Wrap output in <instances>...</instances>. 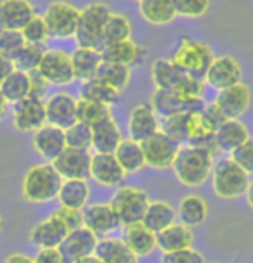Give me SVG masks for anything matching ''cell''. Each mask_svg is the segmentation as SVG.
<instances>
[{
  "instance_id": "1",
  "label": "cell",
  "mask_w": 253,
  "mask_h": 263,
  "mask_svg": "<svg viewBox=\"0 0 253 263\" xmlns=\"http://www.w3.org/2000/svg\"><path fill=\"white\" fill-rule=\"evenodd\" d=\"M177 180L186 187H200L208 180L213 170V158L196 145H180L172 164Z\"/></svg>"
},
{
  "instance_id": "2",
  "label": "cell",
  "mask_w": 253,
  "mask_h": 263,
  "mask_svg": "<svg viewBox=\"0 0 253 263\" xmlns=\"http://www.w3.org/2000/svg\"><path fill=\"white\" fill-rule=\"evenodd\" d=\"M63 178L58 170L52 166V163L37 164L30 168L23 180V197L28 203H49L58 197Z\"/></svg>"
},
{
  "instance_id": "3",
  "label": "cell",
  "mask_w": 253,
  "mask_h": 263,
  "mask_svg": "<svg viewBox=\"0 0 253 263\" xmlns=\"http://www.w3.org/2000/svg\"><path fill=\"white\" fill-rule=\"evenodd\" d=\"M213 58V50L210 49L208 44L198 42L191 36H182L177 47L173 49L170 61L186 74L203 80Z\"/></svg>"
},
{
  "instance_id": "4",
  "label": "cell",
  "mask_w": 253,
  "mask_h": 263,
  "mask_svg": "<svg viewBox=\"0 0 253 263\" xmlns=\"http://www.w3.org/2000/svg\"><path fill=\"white\" fill-rule=\"evenodd\" d=\"M250 184V173L234 159L224 158L215 163L212 170V187L220 199H238L246 192Z\"/></svg>"
},
{
  "instance_id": "5",
  "label": "cell",
  "mask_w": 253,
  "mask_h": 263,
  "mask_svg": "<svg viewBox=\"0 0 253 263\" xmlns=\"http://www.w3.org/2000/svg\"><path fill=\"white\" fill-rule=\"evenodd\" d=\"M110 14L111 9L102 2H94L82 9L78 16L77 31H75L78 47H88L96 50L102 49V31H104Z\"/></svg>"
},
{
  "instance_id": "6",
  "label": "cell",
  "mask_w": 253,
  "mask_h": 263,
  "mask_svg": "<svg viewBox=\"0 0 253 263\" xmlns=\"http://www.w3.org/2000/svg\"><path fill=\"white\" fill-rule=\"evenodd\" d=\"M110 204L115 210V213L118 215L121 225L137 223L142 222L149 204V197L146 191L139 189V187L125 185L115 192Z\"/></svg>"
},
{
  "instance_id": "7",
  "label": "cell",
  "mask_w": 253,
  "mask_h": 263,
  "mask_svg": "<svg viewBox=\"0 0 253 263\" xmlns=\"http://www.w3.org/2000/svg\"><path fill=\"white\" fill-rule=\"evenodd\" d=\"M180 145L182 144L170 139L161 130H158L156 134H153L151 137L144 139L140 142L144 158H146V164L151 168H156V170H168V168H172Z\"/></svg>"
},
{
  "instance_id": "8",
  "label": "cell",
  "mask_w": 253,
  "mask_h": 263,
  "mask_svg": "<svg viewBox=\"0 0 253 263\" xmlns=\"http://www.w3.org/2000/svg\"><path fill=\"white\" fill-rule=\"evenodd\" d=\"M80 11L68 2H52L44 14V20L52 39H71L75 36Z\"/></svg>"
},
{
  "instance_id": "9",
  "label": "cell",
  "mask_w": 253,
  "mask_h": 263,
  "mask_svg": "<svg viewBox=\"0 0 253 263\" xmlns=\"http://www.w3.org/2000/svg\"><path fill=\"white\" fill-rule=\"evenodd\" d=\"M203 80L213 90L222 92L243 82V69L232 55H220V58H213Z\"/></svg>"
},
{
  "instance_id": "10",
  "label": "cell",
  "mask_w": 253,
  "mask_h": 263,
  "mask_svg": "<svg viewBox=\"0 0 253 263\" xmlns=\"http://www.w3.org/2000/svg\"><path fill=\"white\" fill-rule=\"evenodd\" d=\"M37 69L49 82V85L63 87V85H69L75 80L71 58L66 52L58 49L45 50Z\"/></svg>"
},
{
  "instance_id": "11",
  "label": "cell",
  "mask_w": 253,
  "mask_h": 263,
  "mask_svg": "<svg viewBox=\"0 0 253 263\" xmlns=\"http://www.w3.org/2000/svg\"><path fill=\"white\" fill-rule=\"evenodd\" d=\"M91 156L85 149L66 147L52 161L63 180H87L91 177Z\"/></svg>"
},
{
  "instance_id": "12",
  "label": "cell",
  "mask_w": 253,
  "mask_h": 263,
  "mask_svg": "<svg viewBox=\"0 0 253 263\" xmlns=\"http://www.w3.org/2000/svg\"><path fill=\"white\" fill-rule=\"evenodd\" d=\"M45 123H47V115H45L44 99L28 96L23 101L14 104L12 125L17 132H23V134L37 132Z\"/></svg>"
},
{
  "instance_id": "13",
  "label": "cell",
  "mask_w": 253,
  "mask_h": 263,
  "mask_svg": "<svg viewBox=\"0 0 253 263\" xmlns=\"http://www.w3.org/2000/svg\"><path fill=\"white\" fill-rule=\"evenodd\" d=\"M97 242H99V237L96 234H92L87 227H80L68 232V236L59 244L58 250L63 255L64 261L73 263L80 258L94 255Z\"/></svg>"
},
{
  "instance_id": "14",
  "label": "cell",
  "mask_w": 253,
  "mask_h": 263,
  "mask_svg": "<svg viewBox=\"0 0 253 263\" xmlns=\"http://www.w3.org/2000/svg\"><path fill=\"white\" fill-rule=\"evenodd\" d=\"M47 123L66 130L77 123V99L66 92H58L45 101Z\"/></svg>"
},
{
  "instance_id": "15",
  "label": "cell",
  "mask_w": 253,
  "mask_h": 263,
  "mask_svg": "<svg viewBox=\"0 0 253 263\" xmlns=\"http://www.w3.org/2000/svg\"><path fill=\"white\" fill-rule=\"evenodd\" d=\"M151 107L154 109L160 118H167V116L172 115H179V112H196L203 107L205 102L198 101V102H191L182 99L179 93L173 90H161V88H156L154 93L151 96Z\"/></svg>"
},
{
  "instance_id": "16",
  "label": "cell",
  "mask_w": 253,
  "mask_h": 263,
  "mask_svg": "<svg viewBox=\"0 0 253 263\" xmlns=\"http://www.w3.org/2000/svg\"><path fill=\"white\" fill-rule=\"evenodd\" d=\"M215 102L219 104L227 120H240L251 104V90L250 87L241 82L238 85L219 92Z\"/></svg>"
},
{
  "instance_id": "17",
  "label": "cell",
  "mask_w": 253,
  "mask_h": 263,
  "mask_svg": "<svg viewBox=\"0 0 253 263\" xmlns=\"http://www.w3.org/2000/svg\"><path fill=\"white\" fill-rule=\"evenodd\" d=\"M120 218L111 204H91L83 210V227H87L97 237H104L120 227Z\"/></svg>"
},
{
  "instance_id": "18",
  "label": "cell",
  "mask_w": 253,
  "mask_h": 263,
  "mask_svg": "<svg viewBox=\"0 0 253 263\" xmlns=\"http://www.w3.org/2000/svg\"><path fill=\"white\" fill-rule=\"evenodd\" d=\"M33 147L42 158L47 159L49 163H52L66 149L64 130L45 123L37 132H33Z\"/></svg>"
},
{
  "instance_id": "19",
  "label": "cell",
  "mask_w": 253,
  "mask_h": 263,
  "mask_svg": "<svg viewBox=\"0 0 253 263\" xmlns=\"http://www.w3.org/2000/svg\"><path fill=\"white\" fill-rule=\"evenodd\" d=\"M125 177L120 163L116 161L115 154L94 153L91 156V178L104 187L118 185Z\"/></svg>"
},
{
  "instance_id": "20",
  "label": "cell",
  "mask_w": 253,
  "mask_h": 263,
  "mask_svg": "<svg viewBox=\"0 0 253 263\" xmlns=\"http://www.w3.org/2000/svg\"><path fill=\"white\" fill-rule=\"evenodd\" d=\"M160 130V116L154 112L151 104H137L129 115L130 139L142 142Z\"/></svg>"
},
{
  "instance_id": "21",
  "label": "cell",
  "mask_w": 253,
  "mask_h": 263,
  "mask_svg": "<svg viewBox=\"0 0 253 263\" xmlns=\"http://www.w3.org/2000/svg\"><path fill=\"white\" fill-rule=\"evenodd\" d=\"M69 230L64 227V223L54 215L44 222L37 223L30 232V242L40 250H49V248H59V244L64 241Z\"/></svg>"
},
{
  "instance_id": "22",
  "label": "cell",
  "mask_w": 253,
  "mask_h": 263,
  "mask_svg": "<svg viewBox=\"0 0 253 263\" xmlns=\"http://www.w3.org/2000/svg\"><path fill=\"white\" fill-rule=\"evenodd\" d=\"M35 16L30 0H2L0 2V30H17Z\"/></svg>"
},
{
  "instance_id": "23",
  "label": "cell",
  "mask_w": 253,
  "mask_h": 263,
  "mask_svg": "<svg viewBox=\"0 0 253 263\" xmlns=\"http://www.w3.org/2000/svg\"><path fill=\"white\" fill-rule=\"evenodd\" d=\"M101 58L104 63H116L123 66H137L142 63V59L146 58V50L140 45H137L132 39L121 40L116 44H110L101 49Z\"/></svg>"
},
{
  "instance_id": "24",
  "label": "cell",
  "mask_w": 253,
  "mask_h": 263,
  "mask_svg": "<svg viewBox=\"0 0 253 263\" xmlns=\"http://www.w3.org/2000/svg\"><path fill=\"white\" fill-rule=\"evenodd\" d=\"M123 242L135 256H148L156 250V234L144 227L142 222L123 225Z\"/></svg>"
},
{
  "instance_id": "25",
  "label": "cell",
  "mask_w": 253,
  "mask_h": 263,
  "mask_svg": "<svg viewBox=\"0 0 253 263\" xmlns=\"http://www.w3.org/2000/svg\"><path fill=\"white\" fill-rule=\"evenodd\" d=\"M215 139L220 147V151L224 153H232L238 147H241L250 137V130H248L246 123L240 120H226L224 125L215 132Z\"/></svg>"
},
{
  "instance_id": "26",
  "label": "cell",
  "mask_w": 253,
  "mask_h": 263,
  "mask_svg": "<svg viewBox=\"0 0 253 263\" xmlns=\"http://www.w3.org/2000/svg\"><path fill=\"white\" fill-rule=\"evenodd\" d=\"M121 140L123 139H121L120 125L113 120V116L92 126V149L96 153L113 154Z\"/></svg>"
},
{
  "instance_id": "27",
  "label": "cell",
  "mask_w": 253,
  "mask_h": 263,
  "mask_svg": "<svg viewBox=\"0 0 253 263\" xmlns=\"http://www.w3.org/2000/svg\"><path fill=\"white\" fill-rule=\"evenodd\" d=\"M191 244H193V232L182 223H172L156 234V248L163 253L186 250L191 248Z\"/></svg>"
},
{
  "instance_id": "28",
  "label": "cell",
  "mask_w": 253,
  "mask_h": 263,
  "mask_svg": "<svg viewBox=\"0 0 253 263\" xmlns=\"http://www.w3.org/2000/svg\"><path fill=\"white\" fill-rule=\"evenodd\" d=\"M102 263H137V256L123 242V239L102 237L94 251Z\"/></svg>"
},
{
  "instance_id": "29",
  "label": "cell",
  "mask_w": 253,
  "mask_h": 263,
  "mask_svg": "<svg viewBox=\"0 0 253 263\" xmlns=\"http://www.w3.org/2000/svg\"><path fill=\"white\" fill-rule=\"evenodd\" d=\"M69 58H71L75 80L87 82L91 78H96L97 69H99V66L102 63L101 50L88 49V47H78Z\"/></svg>"
},
{
  "instance_id": "30",
  "label": "cell",
  "mask_w": 253,
  "mask_h": 263,
  "mask_svg": "<svg viewBox=\"0 0 253 263\" xmlns=\"http://www.w3.org/2000/svg\"><path fill=\"white\" fill-rule=\"evenodd\" d=\"M116 161L120 163L121 170L130 175L137 173L146 166V158H144V151L140 147V142L137 140H132V139H123L120 142V145L116 147V151L113 153Z\"/></svg>"
},
{
  "instance_id": "31",
  "label": "cell",
  "mask_w": 253,
  "mask_h": 263,
  "mask_svg": "<svg viewBox=\"0 0 253 263\" xmlns=\"http://www.w3.org/2000/svg\"><path fill=\"white\" fill-rule=\"evenodd\" d=\"M175 220H177V211L170 203H167V201H149L142 223L151 232L158 234L160 230L167 229L168 225L175 223Z\"/></svg>"
},
{
  "instance_id": "32",
  "label": "cell",
  "mask_w": 253,
  "mask_h": 263,
  "mask_svg": "<svg viewBox=\"0 0 253 263\" xmlns=\"http://www.w3.org/2000/svg\"><path fill=\"white\" fill-rule=\"evenodd\" d=\"M177 217H179L180 223L186 227H198V225L205 223L208 217V204L201 196L189 194L182 197L179 210H177Z\"/></svg>"
},
{
  "instance_id": "33",
  "label": "cell",
  "mask_w": 253,
  "mask_h": 263,
  "mask_svg": "<svg viewBox=\"0 0 253 263\" xmlns=\"http://www.w3.org/2000/svg\"><path fill=\"white\" fill-rule=\"evenodd\" d=\"M139 12L148 23L156 26L168 25L177 17L173 0H140Z\"/></svg>"
},
{
  "instance_id": "34",
  "label": "cell",
  "mask_w": 253,
  "mask_h": 263,
  "mask_svg": "<svg viewBox=\"0 0 253 263\" xmlns=\"http://www.w3.org/2000/svg\"><path fill=\"white\" fill-rule=\"evenodd\" d=\"M151 77L156 88L161 90H175L186 77L184 71H180L170 59H156L151 66Z\"/></svg>"
},
{
  "instance_id": "35",
  "label": "cell",
  "mask_w": 253,
  "mask_h": 263,
  "mask_svg": "<svg viewBox=\"0 0 253 263\" xmlns=\"http://www.w3.org/2000/svg\"><path fill=\"white\" fill-rule=\"evenodd\" d=\"M88 196H91V189H88L85 180H63L58 199L61 206L82 210L85 208Z\"/></svg>"
},
{
  "instance_id": "36",
  "label": "cell",
  "mask_w": 253,
  "mask_h": 263,
  "mask_svg": "<svg viewBox=\"0 0 253 263\" xmlns=\"http://www.w3.org/2000/svg\"><path fill=\"white\" fill-rule=\"evenodd\" d=\"M118 97H120L118 90H115L113 87H110L97 77L83 82L80 87V99H85V101L99 102V104L104 106H113L116 104Z\"/></svg>"
},
{
  "instance_id": "37",
  "label": "cell",
  "mask_w": 253,
  "mask_h": 263,
  "mask_svg": "<svg viewBox=\"0 0 253 263\" xmlns=\"http://www.w3.org/2000/svg\"><path fill=\"white\" fill-rule=\"evenodd\" d=\"M0 92L7 99V102H12V104L23 101L25 97L30 96V77H28V73L12 69L9 77L0 83Z\"/></svg>"
},
{
  "instance_id": "38",
  "label": "cell",
  "mask_w": 253,
  "mask_h": 263,
  "mask_svg": "<svg viewBox=\"0 0 253 263\" xmlns=\"http://www.w3.org/2000/svg\"><path fill=\"white\" fill-rule=\"evenodd\" d=\"M96 77L102 80L104 83H107L110 87H113L115 90L123 92L127 85L130 83L132 68L123 66V64H116V63H104V61H102Z\"/></svg>"
},
{
  "instance_id": "39",
  "label": "cell",
  "mask_w": 253,
  "mask_h": 263,
  "mask_svg": "<svg viewBox=\"0 0 253 263\" xmlns=\"http://www.w3.org/2000/svg\"><path fill=\"white\" fill-rule=\"evenodd\" d=\"M130 35H132V23L129 17L125 14L111 12L106 21L104 31H102V47L121 40H129Z\"/></svg>"
},
{
  "instance_id": "40",
  "label": "cell",
  "mask_w": 253,
  "mask_h": 263,
  "mask_svg": "<svg viewBox=\"0 0 253 263\" xmlns=\"http://www.w3.org/2000/svg\"><path fill=\"white\" fill-rule=\"evenodd\" d=\"M107 118H111L110 106L85 101V99H78L77 101V121H82V123L88 126H96Z\"/></svg>"
},
{
  "instance_id": "41",
  "label": "cell",
  "mask_w": 253,
  "mask_h": 263,
  "mask_svg": "<svg viewBox=\"0 0 253 263\" xmlns=\"http://www.w3.org/2000/svg\"><path fill=\"white\" fill-rule=\"evenodd\" d=\"M44 52H45L44 45L25 44V47H23L16 58L12 59L14 69H20V71H25V73L33 71V69L39 68Z\"/></svg>"
},
{
  "instance_id": "42",
  "label": "cell",
  "mask_w": 253,
  "mask_h": 263,
  "mask_svg": "<svg viewBox=\"0 0 253 263\" xmlns=\"http://www.w3.org/2000/svg\"><path fill=\"white\" fill-rule=\"evenodd\" d=\"M64 137H66V147L85 149V151L92 149V126L82 121H77L64 130Z\"/></svg>"
},
{
  "instance_id": "43",
  "label": "cell",
  "mask_w": 253,
  "mask_h": 263,
  "mask_svg": "<svg viewBox=\"0 0 253 263\" xmlns=\"http://www.w3.org/2000/svg\"><path fill=\"white\" fill-rule=\"evenodd\" d=\"M187 115H189V112H179V115H172V116H167V118H161L160 130L163 134H167L170 139L177 140L179 144H186V140H187V134H186Z\"/></svg>"
},
{
  "instance_id": "44",
  "label": "cell",
  "mask_w": 253,
  "mask_h": 263,
  "mask_svg": "<svg viewBox=\"0 0 253 263\" xmlns=\"http://www.w3.org/2000/svg\"><path fill=\"white\" fill-rule=\"evenodd\" d=\"M23 36H25L26 44H37V45H44L47 40L50 39L49 30H47L44 16H35L26 23L25 28L21 30Z\"/></svg>"
},
{
  "instance_id": "45",
  "label": "cell",
  "mask_w": 253,
  "mask_h": 263,
  "mask_svg": "<svg viewBox=\"0 0 253 263\" xmlns=\"http://www.w3.org/2000/svg\"><path fill=\"white\" fill-rule=\"evenodd\" d=\"M25 36L17 30H0V54L7 59H14L25 47Z\"/></svg>"
},
{
  "instance_id": "46",
  "label": "cell",
  "mask_w": 253,
  "mask_h": 263,
  "mask_svg": "<svg viewBox=\"0 0 253 263\" xmlns=\"http://www.w3.org/2000/svg\"><path fill=\"white\" fill-rule=\"evenodd\" d=\"M173 92H177L182 99L191 102H198L203 101L205 96V80L191 77V74H186L182 78V82L179 83V87L175 88Z\"/></svg>"
},
{
  "instance_id": "47",
  "label": "cell",
  "mask_w": 253,
  "mask_h": 263,
  "mask_svg": "<svg viewBox=\"0 0 253 263\" xmlns=\"http://www.w3.org/2000/svg\"><path fill=\"white\" fill-rule=\"evenodd\" d=\"M173 6H175L177 16L196 20V17H201L207 14L210 0H173Z\"/></svg>"
},
{
  "instance_id": "48",
  "label": "cell",
  "mask_w": 253,
  "mask_h": 263,
  "mask_svg": "<svg viewBox=\"0 0 253 263\" xmlns=\"http://www.w3.org/2000/svg\"><path fill=\"white\" fill-rule=\"evenodd\" d=\"M186 134H187L186 144H189V145H196L207 137V135L212 134V132H208V128L205 126L203 120H201V116H200V111L189 112V115H187Z\"/></svg>"
},
{
  "instance_id": "49",
  "label": "cell",
  "mask_w": 253,
  "mask_h": 263,
  "mask_svg": "<svg viewBox=\"0 0 253 263\" xmlns=\"http://www.w3.org/2000/svg\"><path fill=\"white\" fill-rule=\"evenodd\" d=\"M200 116H201V120H203L205 126L208 128V132H212V134H215V132L224 125V121L227 120L217 102L203 104V107L200 109Z\"/></svg>"
},
{
  "instance_id": "50",
  "label": "cell",
  "mask_w": 253,
  "mask_h": 263,
  "mask_svg": "<svg viewBox=\"0 0 253 263\" xmlns=\"http://www.w3.org/2000/svg\"><path fill=\"white\" fill-rule=\"evenodd\" d=\"M161 263H205V256L193 248H186L179 251L163 253Z\"/></svg>"
},
{
  "instance_id": "51",
  "label": "cell",
  "mask_w": 253,
  "mask_h": 263,
  "mask_svg": "<svg viewBox=\"0 0 253 263\" xmlns=\"http://www.w3.org/2000/svg\"><path fill=\"white\" fill-rule=\"evenodd\" d=\"M52 215L64 223V227H66L69 232L75 229L83 227V211L82 210H73V208H66V206H59Z\"/></svg>"
},
{
  "instance_id": "52",
  "label": "cell",
  "mask_w": 253,
  "mask_h": 263,
  "mask_svg": "<svg viewBox=\"0 0 253 263\" xmlns=\"http://www.w3.org/2000/svg\"><path fill=\"white\" fill-rule=\"evenodd\" d=\"M231 158L236 161L243 170L253 173V139H248L241 147L231 153Z\"/></svg>"
},
{
  "instance_id": "53",
  "label": "cell",
  "mask_w": 253,
  "mask_h": 263,
  "mask_svg": "<svg viewBox=\"0 0 253 263\" xmlns=\"http://www.w3.org/2000/svg\"><path fill=\"white\" fill-rule=\"evenodd\" d=\"M28 77H30V96L44 99V96L47 93V88H49V82L39 73V69L30 71Z\"/></svg>"
},
{
  "instance_id": "54",
  "label": "cell",
  "mask_w": 253,
  "mask_h": 263,
  "mask_svg": "<svg viewBox=\"0 0 253 263\" xmlns=\"http://www.w3.org/2000/svg\"><path fill=\"white\" fill-rule=\"evenodd\" d=\"M35 263H66L63 255L59 253L58 248H49V250H40L33 258Z\"/></svg>"
},
{
  "instance_id": "55",
  "label": "cell",
  "mask_w": 253,
  "mask_h": 263,
  "mask_svg": "<svg viewBox=\"0 0 253 263\" xmlns=\"http://www.w3.org/2000/svg\"><path fill=\"white\" fill-rule=\"evenodd\" d=\"M14 69V64H12V61L11 59H7L6 55H2L0 54V83L4 82L7 77H9V73H11Z\"/></svg>"
},
{
  "instance_id": "56",
  "label": "cell",
  "mask_w": 253,
  "mask_h": 263,
  "mask_svg": "<svg viewBox=\"0 0 253 263\" xmlns=\"http://www.w3.org/2000/svg\"><path fill=\"white\" fill-rule=\"evenodd\" d=\"M4 263H35V260L26 255H21V253H14V255H9Z\"/></svg>"
},
{
  "instance_id": "57",
  "label": "cell",
  "mask_w": 253,
  "mask_h": 263,
  "mask_svg": "<svg viewBox=\"0 0 253 263\" xmlns=\"http://www.w3.org/2000/svg\"><path fill=\"white\" fill-rule=\"evenodd\" d=\"M7 107H9V102H7V99L2 96V92H0V120L6 116V112H7Z\"/></svg>"
},
{
  "instance_id": "58",
  "label": "cell",
  "mask_w": 253,
  "mask_h": 263,
  "mask_svg": "<svg viewBox=\"0 0 253 263\" xmlns=\"http://www.w3.org/2000/svg\"><path fill=\"white\" fill-rule=\"evenodd\" d=\"M246 201L248 204H250V208L253 210V180H250V184H248V189H246Z\"/></svg>"
},
{
  "instance_id": "59",
  "label": "cell",
  "mask_w": 253,
  "mask_h": 263,
  "mask_svg": "<svg viewBox=\"0 0 253 263\" xmlns=\"http://www.w3.org/2000/svg\"><path fill=\"white\" fill-rule=\"evenodd\" d=\"M73 263H102V261L96 255H91V256L80 258V260H77V261H73Z\"/></svg>"
},
{
  "instance_id": "60",
  "label": "cell",
  "mask_w": 253,
  "mask_h": 263,
  "mask_svg": "<svg viewBox=\"0 0 253 263\" xmlns=\"http://www.w3.org/2000/svg\"><path fill=\"white\" fill-rule=\"evenodd\" d=\"M0 230H2V217H0Z\"/></svg>"
},
{
  "instance_id": "61",
  "label": "cell",
  "mask_w": 253,
  "mask_h": 263,
  "mask_svg": "<svg viewBox=\"0 0 253 263\" xmlns=\"http://www.w3.org/2000/svg\"><path fill=\"white\" fill-rule=\"evenodd\" d=\"M137 2H140V0H137Z\"/></svg>"
}]
</instances>
